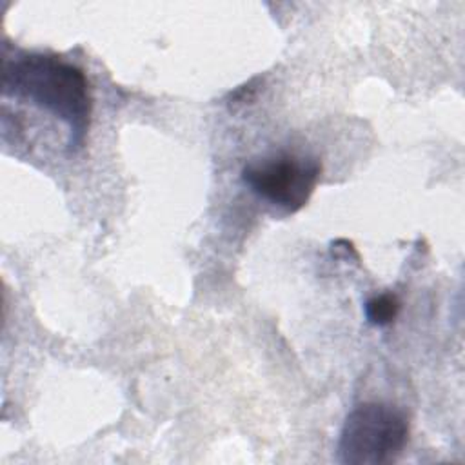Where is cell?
I'll list each match as a JSON object with an SVG mask.
<instances>
[{
    "instance_id": "6da1fadb",
    "label": "cell",
    "mask_w": 465,
    "mask_h": 465,
    "mask_svg": "<svg viewBox=\"0 0 465 465\" xmlns=\"http://www.w3.org/2000/svg\"><path fill=\"white\" fill-rule=\"evenodd\" d=\"M2 85L5 94L29 100L65 122L71 151L84 145L91 122V94L80 67L51 54H27L5 64Z\"/></svg>"
},
{
    "instance_id": "7a4b0ae2",
    "label": "cell",
    "mask_w": 465,
    "mask_h": 465,
    "mask_svg": "<svg viewBox=\"0 0 465 465\" xmlns=\"http://www.w3.org/2000/svg\"><path fill=\"white\" fill-rule=\"evenodd\" d=\"M409 440V418L389 403L354 407L341 427L338 458L345 465H385L394 461Z\"/></svg>"
},
{
    "instance_id": "277c9868",
    "label": "cell",
    "mask_w": 465,
    "mask_h": 465,
    "mask_svg": "<svg viewBox=\"0 0 465 465\" xmlns=\"http://www.w3.org/2000/svg\"><path fill=\"white\" fill-rule=\"evenodd\" d=\"M400 307H401V303H400L398 296L392 292H385V294L371 298L365 303V318L369 323L383 327L396 320Z\"/></svg>"
},
{
    "instance_id": "3957f363",
    "label": "cell",
    "mask_w": 465,
    "mask_h": 465,
    "mask_svg": "<svg viewBox=\"0 0 465 465\" xmlns=\"http://www.w3.org/2000/svg\"><path fill=\"white\" fill-rule=\"evenodd\" d=\"M320 174L318 158L287 151L252 160L242 169L243 183L285 213H296L309 202Z\"/></svg>"
}]
</instances>
